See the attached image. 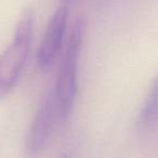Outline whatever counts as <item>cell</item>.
Wrapping results in <instances>:
<instances>
[{
	"label": "cell",
	"mask_w": 158,
	"mask_h": 158,
	"mask_svg": "<svg viewBox=\"0 0 158 158\" xmlns=\"http://www.w3.org/2000/svg\"><path fill=\"white\" fill-rule=\"evenodd\" d=\"M84 27L81 20H77L73 25L53 88L61 123L69 117L78 93V61L84 39Z\"/></svg>",
	"instance_id": "1"
},
{
	"label": "cell",
	"mask_w": 158,
	"mask_h": 158,
	"mask_svg": "<svg viewBox=\"0 0 158 158\" xmlns=\"http://www.w3.org/2000/svg\"><path fill=\"white\" fill-rule=\"evenodd\" d=\"M35 12L27 8L22 12L12 42L0 54V99L7 97L18 85L27 63L33 39Z\"/></svg>",
	"instance_id": "2"
},
{
	"label": "cell",
	"mask_w": 158,
	"mask_h": 158,
	"mask_svg": "<svg viewBox=\"0 0 158 158\" xmlns=\"http://www.w3.org/2000/svg\"><path fill=\"white\" fill-rule=\"evenodd\" d=\"M60 123L56 102L51 90L44 97L28 128L24 144L26 158H38L44 153Z\"/></svg>",
	"instance_id": "3"
},
{
	"label": "cell",
	"mask_w": 158,
	"mask_h": 158,
	"mask_svg": "<svg viewBox=\"0 0 158 158\" xmlns=\"http://www.w3.org/2000/svg\"><path fill=\"white\" fill-rule=\"evenodd\" d=\"M68 22V8L60 7L50 18L37 52V64L41 70L51 68L62 50Z\"/></svg>",
	"instance_id": "4"
},
{
	"label": "cell",
	"mask_w": 158,
	"mask_h": 158,
	"mask_svg": "<svg viewBox=\"0 0 158 158\" xmlns=\"http://www.w3.org/2000/svg\"><path fill=\"white\" fill-rule=\"evenodd\" d=\"M158 125V74L152 81L136 119L141 131H148Z\"/></svg>",
	"instance_id": "5"
},
{
	"label": "cell",
	"mask_w": 158,
	"mask_h": 158,
	"mask_svg": "<svg viewBox=\"0 0 158 158\" xmlns=\"http://www.w3.org/2000/svg\"><path fill=\"white\" fill-rule=\"evenodd\" d=\"M59 158H70V156L68 155L67 153H63V154H61V156H60Z\"/></svg>",
	"instance_id": "6"
},
{
	"label": "cell",
	"mask_w": 158,
	"mask_h": 158,
	"mask_svg": "<svg viewBox=\"0 0 158 158\" xmlns=\"http://www.w3.org/2000/svg\"><path fill=\"white\" fill-rule=\"evenodd\" d=\"M68 1H72V0H68Z\"/></svg>",
	"instance_id": "7"
}]
</instances>
